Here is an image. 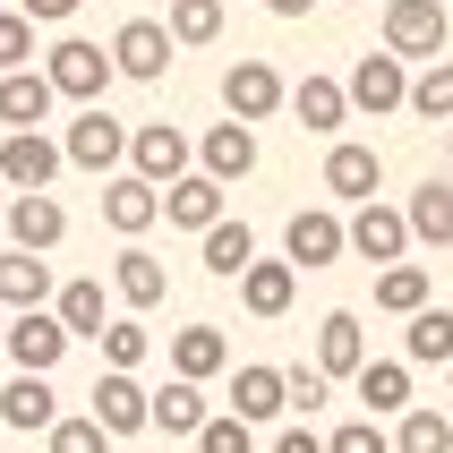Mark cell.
<instances>
[{
  "instance_id": "6da1fadb",
  "label": "cell",
  "mask_w": 453,
  "mask_h": 453,
  "mask_svg": "<svg viewBox=\"0 0 453 453\" xmlns=\"http://www.w3.org/2000/svg\"><path fill=\"white\" fill-rule=\"evenodd\" d=\"M43 77H51L69 103H103V86H111L120 69H111V51H103V43H86V35H60V43L43 51Z\"/></svg>"
},
{
  "instance_id": "7a4b0ae2",
  "label": "cell",
  "mask_w": 453,
  "mask_h": 453,
  "mask_svg": "<svg viewBox=\"0 0 453 453\" xmlns=\"http://www.w3.org/2000/svg\"><path fill=\"white\" fill-rule=\"evenodd\" d=\"M69 342H77V334L60 326L51 308H18V317H9V342H0V351L18 359V377H51V368L69 359Z\"/></svg>"
},
{
  "instance_id": "3957f363",
  "label": "cell",
  "mask_w": 453,
  "mask_h": 453,
  "mask_svg": "<svg viewBox=\"0 0 453 453\" xmlns=\"http://www.w3.org/2000/svg\"><path fill=\"white\" fill-rule=\"evenodd\" d=\"M342 86H351V111H368V120L411 111V60H394V51H359Z\"/></svg>"
},
{
  "instance_id": "277c9868",
  "label": "cell",
  "mask_w": 453,
  "mask_h": 453,
  "mask_svg": "<svg viewBox=\"0 0 453 453\" xmlns=\"http://www.w3.org/2000/svg\"><path fill=\"white\" fill-rule=\"evenodd\" d=\"M385 51L394 60H445V0H385Z\"/></svg>"
},
{
  "instance_id": "5b68a950",
  "label": "cell",
  "mask_w": 453,
  "mask_h": 453,
  "mask_svg": "<svg viewBox=\"0 0 453 453\" xmlns=\"http://www.w3.org/2000/svg\"><path fill=\"white\" fill-rule=\"evenodd\" d=\"M282 257H291L300 274H317V265H334V257H351V223L326 214V205H300V214L282 223Z\"/></svg>"
},
{
  "instance_id": "8992f818",
  "label": "cell",
  "mask_w": 453,
  "mask_h": 453,
  "mask_svg": "<svg viewBox=\"0 0 453 453\" xmlns=\"http://www.w3.org/2000/svg\"><path fill=\"white\" fill-rule=\"evenodd\" d=\"M282 103H291V86L274 77V60H231V69H223V111H231V120L257 128V120H274Z\"/></svg>"
},
{
  "instance_id": "52a82bcc",
  "label": "cell",
  "mask_w": 453,
  "mask_h": 453,
  "mask_svg": "<svg viewBox=\"0 0 453 453\" xmlns=\"http://www.w3.org/2000/svg\"><path fill=\"white\" fill-rule=\"evenodd\" d=\"M60 163H69V154L51 146L43 128H9V137H0V180H9L18 197H43V188H51V172H60Z\"/></svg>"
},
{
  "instance_id": "ba28073f",
  "label": "cell",
  "mask_w": 453,
  "mask_h": 453,
  "mask_svg": "<svg viewBox=\"0 0 453 453\" xmlns=\"http://www.w3.org/2000/svg\"><path fill=\"white\" fill-rule=\"evenodd\" d=\"M128 137H137V128H120L103 103H86V111L69 120V137H60V154H69L77 172H111V163L128 154Z\"/></svg>"
},
{
  "instance_id": "9c48e42d",
  "label": "cell",
  "mask_w": 453,
  "mask_h": 453,
  "mask_svg": "<svg viewBox=\"0 0 453 453\" xmlns=\"http://www.w3.org/2000/svg\"><path fill=\"white\" fill-rule=\"evenodd\" d=\"M172 26H163V18H128L120 26V35H111V69H120V77H137V86H154V77H163V69H172Z\"/></svg>"
},
{
  "instance_id": "30bf717a",
  "label": "cell",
  "mask_w": 453,
  "mask_h": 453,
  "mask_svg": "<svg viewBox=\"0 0 453 453\" xmlns=\"http://www.w3.org/2000/svg\"><path fill=\"white\" fill-rule=\"evenodd\" d=\"M351 257H368L377 274H385V265H403V257H411V214L368 197V205L351 214Z\"/></svg>"
},
{
  "instance_id": "8fae6325",
  "label": "cell",
  "mask_w": 453,
  "mask_h": 453,
  "mask_svg": "<svg viewBox=\"0 0 453 453\" xmlns=\"http://www.w3.org/2000/svg\"><path fill=\"white\" fill-rule=\"evenodd\" d=\"M128 172H137V180H154V188L188 180V128H172V120H146L137 137H128Z\"/></svg>"
},
{
  "instance_id": "7c38bea8",
  "label": "cell",
  "mask_w": 453,
  "mask_h": 453,
  "mask_svg": "<svg viewBox=\"0 0 453 453\" xmlns=\"http://www.w3.org/2000/svg\"><path fill=\"white\" fill-rule=\"evenodd\" d=\"M86 403H95V419H103L111 436H137V428H154V394H146L137 377H128V368H103Z\"/></svg>"
},
{
  "instance_id": "4fadbf2b",
  "label": "cell",
  "mask_w": 453,
  "mask_h": 453,
  "mask_svg": "<svg viewBox=\"0 0 453 453\" xmlns=\"http://www.w3.org/2000/svg\"><path fill=\"white\" fill-rule=\"evenodd\" d=\"M377 188H385V154H377V146H359V137H334V146H326V197L368 205Z\"/></svg>"
},
{
  "instance_id": "5bb4252c",
  "label": "cell",
  "mask_w": 453,
  "mask_h": 453,
  "mask_svg": "<svg viewBox=\"0 0 453 453\" xmlns=\"http://www.w3.org/2000/svg\"><path fill=\"white\" fill-rule=\"evenodd\" d=\"M103 223L120 231V240H146V231L163 223V188H154V180H137V172H120L111 188H103Z\"/></svg>"
},
{
  "instance_id": "9a60e30c",
  "label": "cell",
  "mask_w": 453,
  "mask_h": 453,
  "mask_svg": "<svg viewBox=\"0 0 453 453\" xmlns=\"http://www.w3.org/2000/svg\"><path fill=\"white\" fill-rule=\"evenodd\" d=\"M291 300H300V265L291 257H257L240 274V308L249 317H291Z\"/></svg>"
},
{
  "instance_id": "2e32d148",
  "label": "cell",
  "mask_w": 453,
  "mask_h": 453,
  "mask_svg": "<svg viewBox=\"0 0 453 453\" xmlns=\"http://www.w3.org/2000/svg\"><path fill=\"white\" fill-rule=\"evenodd\" d=\"M9 240H18L26 257H51L60 240H69V214H60V197H9Z\"/></svg>"
},
{
  "instance_id": "e0dca14e",
  "label": "cell",
  "mask_w": 453,
  "mask_h": 453,
  "mask_svg": "<svg viewBox=\"0 0 453 453\" xmlns=\"http://www.w3.org/2000/svg\"><path fill=\"white\" fill-rule=\"evenodd\" d=\"M163 214H172L180 231H197V240H205V231L223 223V180H214V172H188V180H172V188H163Z\"/></svg>"
},
{
  "instance_id": "ac0fdd59",
  "label": "cell",
  "mask_w": 453,
  "mask_h": 453,
  "mask_svg": "<svg viewBox=\"0 0 453 453\" xmlns=\"http://www.w3.org/2000/svg\"><path fill=\"white\" fill-rule=\"evenodd\" d=\"M111 291H120L128 308H163V300H172V274H163V257H154V249L128 240V249L111 257Z\"/></svg>"
},
{
  "instance_id": "d6986e66",
  "label": "cell",
  "mask_w": 453,
  "mask_h": 453,
  "mask_svg": "<svg viewBox=\"0 0 453 453\" xmlns=\"http://www.w3.org/2000/svg\"><path fill=\"white\" fill-rule=\"evenodd\" d=\"M51 103H60V86H51L43 69H9L0 77V128H43Z\"/></svg>"
},
{
  "instance_id": "ffe728a7",
  "label": "cell",
  "mask_w": 453,
  "mask_h": 453,
  "mask_svg": "<svg viewBox=\"0 0 453 453\" xmlns=\"http://www.w3.org/2000/svg\"><path fill=\"white\" fill-rule=\"evenodd\" d=\"M291 120L334 137V128L351 120V86H342V77H300V86H291Z\"/></svg>"
},
{
  "instance_id": "44dd1931",
  "label": "cell",
  "mask_w": 453,
  "mask_h": 453,
  "mask_svg": "<svg viewBox=\"0 0 453 453\" xmlns=\"http://www.w3.org/2000/svg\"><path fill=\"white\" fill-rule=\"evenodd\" d=\"M0 428H60V394H51V377H9L0 385Z\"/></svg>"
},
{
  "instance_id": "7402d4cb",
  "label": "cell",
  "mask_w": 453,
  "mask_h": 453,
  "mask_svg": "<svg viewBox=\"0 0 453 453\" xmlns=\"http://www.w3.org/2000/svg\"><path fill=\"white\" fill-rule=\"evenodd\" d=\"M223 368H231V342H223V326H180V334H172V377L205 385V377H223Z\"/></svg>"
},
{
  "instance_id": "603a6c76",
  "label": "cell",
  "mask_w": 453,
  "mask_h": 453,
  "mask_svg": "<svg viewBox=\"0 0 453 453\" xmlns=\"http://www.w3.org/2000/svg\"><path fill=\"white\" fill-rule=\"evenodd\" d=\"M317 368H326V377H359V368H368V334H359L351 308H334L326 326H317Z\"/></svg>"
},
{
  "instance_id": "cb8c5ba5",
  "label": "cell",
  "mask_w": 453,
  "mask_h": 453,
  "mask_svg": "<svg viewBox=\"0 0 453 453\" xmlns=\"http://www.w3.org/2000/svg\"><path fill=\"white\" fill-rule=\"evenodd\" d=\"M60 291H51V265L43 257H26V249H9L0 257V308L18 317V308H51Z\"/></svg>"
},
{
  "instance_id": "d4e9b609",
  "label": "cell",
  "mask_w": 453,
  "mask_h": 453,
  "mask_svg": "<svg viewBox=\"0 0 453 453\" xmlns=\"http://www.w3.org/2000/svg\"><path fill=\"white\" fill-rule=\"evenodd\" d=\"M205 172H214V180H223V188H231V180H249L257 172V128L249 120H223V128H205Z\"/></svg>"
},
{
  "instance_id": "484cf974",
  "label": "cell",
  "mask_w": 453,
  "mask_h": 453,
  "mask_svg": "<svg viewBox=\"0 0 453 453\" xmlns=\"http://www.w3.org/2000/svg\"><path fill=\"white\" fill-rule=\"evenodd\" d=\"M205 385H188V377H172V385H154V428L163 436H205Z\"/></svg>"
},
{
  "instance_id": "4316f807",
  "label": "cell",
  "mask_w": 453,
  "mask_h": 453,
  "mask_svg": "<svg viewBox=\"0 0 453 453\" xmlns=\"http://www.w3.org/2000/svg\"><path fill=\"white\" fill-rule=\"evenodd\" d=\"M231 411H240V419H282V411H291V394H282V368H231Z\"/></svg>"
},
{
  "instance_id": "83f0119b",
  "label": "cell",
  "mask_w": 453,
  "mask_h": 453,
  "mask_svg": "<svg viewBox=\"0 0 453 453\" xmlns=\"http://www.w3.org/2000/svg\"><path fill=\"white\" fill-rule=\"evenodd\" d=\"M51 317L77 334V342H103V326H111V308H103V282H60V300H51Z\"/></svg>"
},
{
  "instance_id": "f1b7e54d",
  "label": "cell",
  "mask_w": 453,
  "mask_h": 453,
  "mask_svg": "<svg viewBox=\"0 0 453 453\" xmlns=\"http://www.w3.org/2000/svg\"><path fill=\"white\" fill-rule=\"evenodd\" d=\"M351 385H359V403H368V419H385V411H411V359H368Z\"/></svg>"
},
{
  "instance_id": "f546056e",
  "label": "cell",
  "mask_w": 453,
  "mask_h": 453,
  "mask_svg": "<svg viewBox=\"0 0 453 453\" xmlns=\"http://www.w3.org/2000/svg\"><path fill=\"white\" fill-rule=\"evenodd\" d=\"M403 214H411V240L453 249V180H419V197H411Z\"/></svg>"
},
{
  "instance_id": "4dcf8cb0",
  "label": "cell",
  "mask_w": 453,
  "mask_h": 453,
  "mask_svg": "<svg viewBox=\"0 0 453 453\" xmlns=\"http://www.w3.org/2000/svg\"><path fill=\"white\" fill-rule=\"evenodd\" d=\"M403 359L411 368H453V308H419V317H411Z\"/></svg>"
},
{
  "instance_id": "1f68e13d",
  "label": "cell",
  "mask_w": 453,
  "mask_h": 453,
  "mask_svg": "<svg viewBox=\"0 0 453 453\" xmlns=\"http://www.w3.org/2000/svg\"><path fill=\"white\" fill-rule=\"evenodd\" d=\"M249 265H257V231H249V223H231V214H223V223L205 231V274L240 282V274H249Z\"/></svg>"
},
{
  "instance_id": "d6a6232c",
  "label": "cell",
  "mask_w": 453,
  "mask_h": 453,
  "mask_svg": "<svg viewBox=\"0 0 453 453\" xmlns=\"http://www.w3.org/2000/svg\"><path fill=\"white\" fill-rule=\"evenodd\" d=\"M377 308H385V317H419V308H436L428 265H385V274H377Z\"/></svg>"
},
{
  "instance_id": "836d02e7",
  "label": "cell",
  "mask_w": 453,
  "mask_h": 453,
  "mask_svg": "<svg viewBox=\"0 0 453 453\" xmlns=\"http://www.w3.org/2000/svg\"><path fill=\"white\" fill-rule=\"evenodd\" d=\"M394 453H453V419L428 411V403H411L403 428H394Z\"/></svg>"
},
{
  "instance_id": "e575fe53",
  "label": "cell",
  "mask_w": 453,
  "mask_h": 453,
  "mask_svg": "<svg viewBox=\"0 0 453 453\" xmlns=\"http://www.w3.org/2000/svg\"><path fill=\"white\" fill-rule=\"evenodd\" d=\"M411 111H419V120H436V128L453 120V51H445V60H428V69L411 77Z\"/></svg>"
},
{
  "instance_id": "d590c367",
  "label": "cell",
  "mask_w": 453,
  "mask_h": 453,
  "mask_svg": "<svg viewBox=\"0 0 453 453\" xmlns=\"http://www.w3.org/2000/svg\"><path fill=\"white\" fill-rule=\"evenodd\" d=\"M172 43H214L223 35V0H172Z\"/></svg>"
},
{
  "instance_id": "8d00e7d4",
  "label": "cell",
  "mask_w": 453,
  "mask_h": 453,
  "mask_svg": "<svg viewBox=\"0 0 453 453\" xmlns=\"http://www.w3.org/2000/svg\"><path fill=\"white\" fill-rule=\"evenodd\" d=\"M282 394H291V411H300V419H317V411H326V394H334V377L317 368V359H300V368H282Z\"/></svg>"
},
{
  "instance_id": "74e56055",
  "label": "cell",
  "mask_w": 453,
  "mask_h": 453,
  "mask_svg": "<svg viewBox=\"0 0 453 453\" xmlns=\"http://www.w3.org/2000/svg\"><path fill=\"white\" fill-rule=\"evenodd\" d=\"M137 359H146V326H137V317H111V326H103V368H128V377H137Z\"/></svg>"
},
{
  "instance_id": "f35d334b",
  "label": "cell",
  "mask_w": 453,
  "mask_h": 453,
  "mask_svg": "<svg viewBox=\"0 0 453 453\" xmlns=\"http://www.w3.org/2000/svg\"><path fill=\"white\" fill-rule=\"evenodd\" d=\"M9 69H35V18L26 9H0V77Z\"/></svg>"
},
{
  "instance_id": "ab89813d",
  "label": "cell",
  "mask_w": 453,
  "mask_h": 453,
  "mask_svg": "<svg viewBox=\"0 0 453 453\" xmlns=\"http://www.w3.org/2000/svg\"><path fill=\"white\" fill-rule=\"evenodd\" d=\"M197 453H257V428L240 419V411H214L205 436H197Z\"/></svg>"
},
{
  "instance_id": "60d3db41",
  "label": "cell",
  "mask_w": 453,
  "mask_h": 453,
  "mask_svg": "<svg viewBox=\"0 0 453 453\" xmlns=\"http://www.w3.org/2000/svg\"><path fill=\"white\" fill-rule=\"evenodd\" d=\"M51 453H111V428H103L95 411H86V419H60V428H51Z\"/></svg>"
},
{
  "instance_id": "b9f144b4",
  "label": "cell",
  "mask_w": 453,
  "mask_h": 453,
  "mask_svg": "<svg viewBox=\"0 0 453 453\" xmlns=\"http://www.w3.org/2000/svg\"><path fill=\"white\" fill-rule=\"evenodd\" d=\"M326 453H394V436L377 428V419H351V428H334Z\"/></svg>"
},
{
  "instance_id": "7bdbcfd3",
  "label": "cell",
  "mask_w": 453,
  "mask_h": 453,
  "mask_svg": "<svg viewBox=\"0 0 453 453\" xmlns=\"http://www.w3.org/2000/svg\"><path fill=\"white\" fill-rule=\"evenodd\" d=\"M18 9H26L35 26H69V18H77V0H18Z\"/></svg>"
},
{
  "instance_id": "ee69618b",
  "label": "cell",
  "mask_w": 453,
  "mask_h": 453,
  "mask_svg": "<svg viewBox=\"0 0 453 453\" xmlns=\"http://www.w3.org/2000/svg\"><path fill=\"white\" fill-rule=\"evenodd\" d=\"M274 453H326V436L300 419V428H282V436H274Z\"/></svg>"
},
{
  "instance_id": "f6af8a7d",
  "label": "cell",
  "mask_w": 453,
  "mask_h": 453,
  "mask_svg": "<svg viewBox=\"0 0 453 453\" xmlns=\"http://www.w3.org/2000/svg\"><path fill=\"white\" fill-rule=\"evenodd\" d=\"M265 9H274V18H308V9H317V0H265Z\"/></svg>"
},
{
  "instance_id": "bcb514c9",
  "label": "cell",
  "mask_w": 453,
  "mask_h": 453,
  "mask_svg": "<svg viewBox=\"0 0 453 453\" xmlns=\"http://www.w3.org/2000/svg\"><path fill=\"white\" fill-rule=\"evenodd\" d=\"M9 197H18V188H9V180H0V214H9Z\"/></svg>"
},
{
  "instance_id": "7dc6e473",
  "label": "cell",
  "mask_w": 453,
  "mask_h": 453,
  "mask_svg": "<svg viewBox=\"0 0 453 453\" xmlns=\"http://www.w3.org/2000/svg\"><path fill=\"white\" fill-rule=\"evenodd\" d=\"M0 342H9V308H0Z\"/></svg>"
},
{
  "instance_id": "c3c4849f",
  "label": "cell",
  "mask_w": 453,
  "mask_h": 453,
  "mask_svg": "<svg viewBox=\"0 0 453 453\" xmlns=\"http://www.w3.org/2000/svg\"><path fill=\"white\" fill-rule=\"evenodd\" d=\"M445 385H453V368H445Z\"/></svg>"
}]
</instances>
